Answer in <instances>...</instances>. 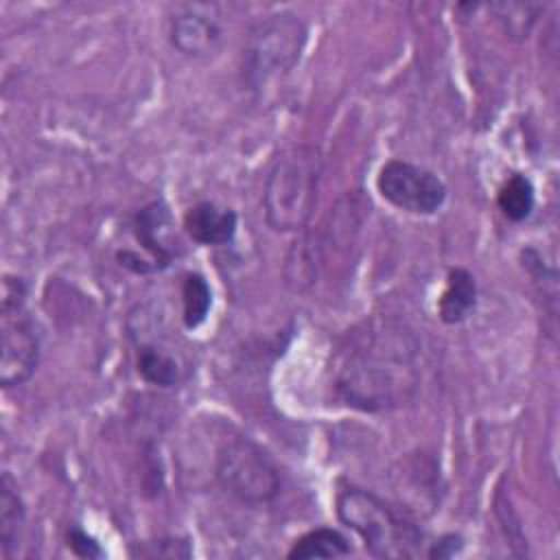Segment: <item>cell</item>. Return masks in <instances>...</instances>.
I'll return each instance as SVG.
<instances>
[{
    "mask_svg": "<svg viewBox=\"0 0 560 560\" xmlns=\"http://www.w3.org/2000/svg\"><path fill=\"white\" fill-rule=\"evenodd\" d=\"M420 343L394 317H374L348 332L335 361L339 398L361 411H385L407 402L420 383Z\"/></svg>",
    "mask_w": 560,
    "mask_h": 560,
    "instance_id": "6da1fadb",
    "label": "cell"
},
{
    "mask_svg": "<svg viewBox=\"0 0 560 560\" xmlns=\"http://www.w3.org/2000/svg\"><path fill=\"white\" fill-rule=\"evenodd\" d=\"M322 158L313 147H291L271 164L262 206L267 225L273 232H300L306 228L319 190Z\"/></svg>",
    "mask_w": 560,
    "mask_h": 560,
    "instance_id": "7a4b0ae2",
    "label": "cell"
},
{
    "mask_svg": "<svg viewBox=\"0 0 560 560\" xmlns=\"http://www.w3.org/2000/svg\"><path fill=\"white\" fill-rule=\"evenodd\" d=\"M337 516L376 558H411L418 553L422 532L402 512L363 488H346L337 497Z\"/></svg>",
    "mask_w": 560,
    "mask_h": 560,
    "instance_id": "3957f363",
    "label": "cell"
},
{
    "mask_svg": "<svg viewBox=\"0 0 560 560\" xmlns=\"http://www.w3.org/2000/svg\"><path fill=\"white\" fill-rule=\"evenodd\" d=\"M26 282L20 276L2 278L0 300V383L4 389L24 385L39 365V332L26 308Z\"/></svg>",
    "mask_w": 560,
    "mask_h": 560,
    "instance_id": "277c9868",
    "label": "cell"
},
{
    "mask_svg": "<svg viewBox=\"0 0 560 560\" xmlns=\"http://www.w3.org/2000/svg\"><path fill=\"white\" fill-rule=\"evenodd\" d=\"M306 26L293 13H276L258 22L245 46V74L254 88L282 79L300 61Z\"/></svg>",
    "mask_w": 560,
    "mask_h": 560,
    "instance_id": "5b68a950",
    "label": "cell"
},
{
    "mask_svg": "<svg viewBox=\"0 0 560 560\" xmlns=\"http://www.w3.org/2000/svg\"><path fill=\"white\" fill-rule=\"evenodd\" d=\"M214 472L225 492L249 505L278 497L280 475L269 455L247 438H230L217 451Z\"/></svg>",
    "mask_w": 560,
    "mask_h": 560,
    "instance_id": "8992f818",
    "label": "cell"
},
{
    "mask_svg": "<svg viewBox=\"0 0 560 560\" xmlns=\"http://www.w3.org/2000/svg\"><path fill=\"white\" fill-rule=\"evenodd\" d=\"M376 190L385 201L411 214H433L446 199V186L435 173L405 160H389L381 166Z\"/></svg>",
    "mask_w": 560,
    "mask_h": 560,
    "instance_id": "52a82bcc",
    "label": "cell"
},
{
    "mask_svg": "<svg viewBox=\"0 0 560 560\" xmlns=\"http://www.w3.org/2000/svg\"><path fill=\"white\" fill-rule=\"evenodd\" d=\"M171 44L186 57L212 52L221 39L219 9L214 4H184L171 18Z\"/></svg>",
    "mask_w": 560,
    "mask_h": 560,
    "instance_id": "ba28073f",
    "label": "cell"
},
{
    "mask_svg": "<svg viewBox=\"0 0 560 560\" xmlns=\"http://www.w3.org/2000/svg\"><path fill=\"white\" fill-rule=\"evenodd\" d=\"M236 228V212L232 208H219L212 201H199L184 214V230L199 245H228Z\"/></svg>",
    "mask_w": 560,
    "mask_h": 560,
    "instance_id": "9c48e42d",
    "label": "cell"
},
{
    "mask_svg": "<svg viewBox=\"0 0 560 560\" xmlns=\"http://www.w3.org/2000/svg\"><path fill=\"white\" fill-rule=\"evenodd\" d=\"M166 225H168V210L164 203L153 201L149 206H144L133 221V234L138 238V243L151 254V260L158 269L166 267L175 252L173 247L166 243Z\"/></svg>",
    "mask_w": 560,
    "mask_h": 560,
    "instance_id": "30bf717a",
    "label": "cell"
},
{
    "mask_svg": "<svg viewBox=\"0 0 560 560\" xmlns=\"http://www.w3.org/2000/svg\"><path fill=\"white\" fill-rule=\"evenodd\" d=\"M477 306L475 276L464 267H453L446 273V287L438 302V315L444 324H462Z\"/></svg>",
    "mask_w": 560,
    "mask_h": 560,
    "instance_id": "8fae6325",
    "label": "cell"
},
{
    "mask_svg": "<svg viewBox=\"0 0 560 560\" xmlns=\"http://www.w3.org/2000/svg\"><path fill=\"white\" fill-rule=\"evenodd\" d=\"M24 525V503L18 492V483L9 472L2 475L0 481V540H2V556L11 558L13 549L18 547L20 529Z\"/></svg>",
    "mask_w": 560,
    "mask_h": 560,
    "instance_id": "7c38bea8",
    "label": "cell"
},
{
    "mask_svg": "<svg viewBox=\"0 0 560 560\" xmlns=\"http://www.w3.org/2000/svg\"><path fill=\"white\" fill-rule=\"evenodd\" d=\"M350 553V545L337 529L317 527L300 536L289 549L287 558L306 560V558H341Z\"/></svg>",
    "mask_w": 560,
    "mask_h": 560,
    "instance_id": "4fadbf2b",
    "label": "cell"
},
{
    "mask_svg": "<svg viewBox=\"0 0 560 560\" xmlns=\"http://www.w3.org/2000/svg\"><path fill=\"white\" fill-rule=\"evenodd\" d=\"M136 368H138V374L147 383L158 385V387H175L182 378V370H179V363L175 361V357L155 346L138 348Z\"/></svg>",
    "mask_w": 560,
    "mask_h": 560,
    "instance_id": "5bb4252c",
    "label": "cell"
},
{
    "mask_svg": "<svg viewBox=\"0 0 560 560\" xmlns=\"http://www.w3.org/2000/svg\"><path fill=\"white\" fill-rule=\"evenodd\" d=\"M534 201H536L534 186H532L529 177H525L523 173H512L503 182V186L499 188V195H497L499 210L503 212V217H508L514 223L525 221L532 214Z\"/></svg>",
    "mask_w": 560,
    "mask_h": 560,
    "instance_id": "9a60e30c",
    "label": "cell"
},
{
    "mask_svg": "<svg viewBox=\"0 0 560 560\" xmlns=\"http://www.w3.org/2000/svg\"><path fill=\"white\" fill-rule=\"evenodd\" d=\"M212 306L210 284L201 273H186L182 282V319L188 330L201 326Z\"/></svg>",
    "mask_w": 560,
    "mask_h": 560,
    "instance_id": "2e32d148",
    "label": "cell"
},
{
    "mask_svg": "<svg viewBox=\"0 0 560 560\" xmlns=\"http://www.w3.org/2000/svg\"><path fill=\"white\" fill-rule=\"evenodd\" d=\"M499 13V22L503 24V31L512 37H527L532 26L536 24V15L540 11V4H494L492 7Z\"/></svg>",
    "mask_w": 560,
    "mask_h": 560,
    "instance_id": "e0dca14e",
    "label": "cell"
},
{
    "mask_svg": "<svg viewBox=\"0 0 560 560\" xmlns=\"http://www.w3.org/2000/svg\"><path fill=\"white\" fill-rule=\"evenodd\" d=\"M66 542H68L70 551L79 558H101L103 556V549H101L98 540L94 536H90L85 529H81L79 525L68 527Z\"/></svg>",
    "mask_w": 560,
    "mask_h": 560,
    "instance_id": "ac0fdd59",
    "label": "cell"
},
{
    "mask_svg": "<svg viewBox=\"0 0 560 560\" xmlns=\"http://www.w3.org/2000/svg\"><path fill=\"white\" fill-rule=\"evenodd\" d=\"M462 547V538L455 536V534H448V536H442L431 549H429V558H451L459 551Z\"/></svg>",
    "mask_w": 560,
    "mask_h": 560,
    "instance_id": "d6986e66",
    "label": "cell"
}]
</instances>
